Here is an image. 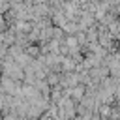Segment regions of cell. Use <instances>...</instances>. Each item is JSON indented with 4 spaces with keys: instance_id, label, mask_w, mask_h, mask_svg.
<instances>
[]
</instances>
